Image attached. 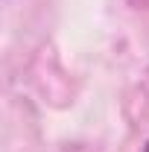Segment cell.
I'll return each instance as SVG.
<instances>
[{"label":"cell","mask_w":149,"mask_h":152,"mask_svg":"<svg viewBox=\"0 0 149 152\" xmlns=\"http://www.w3.org/2000/svg\"><path fill=\"white\" fill-rule=\"evenodd\" d=\"M143 152H149V140H146V146H143Z\"/></svg>","instance_id":"cell-1"}]
</instances>
